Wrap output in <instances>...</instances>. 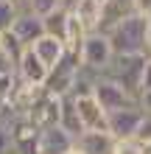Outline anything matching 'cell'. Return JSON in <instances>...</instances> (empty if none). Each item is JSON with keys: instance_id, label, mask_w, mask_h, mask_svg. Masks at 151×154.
<instances>
[{"instance_id": "1", "label": "cell", "mask_w": 151, "mask_h": 154, "mask_svg": "<svg viewBox=\"0 0 151 154\" xmlns=\"http://www.w3.org/2000/svg\"><path fill=\"white\" fill-rule=\"evenodd\" d=\"M115 56H151V20L134 11L106 34Z\"/></svg>"}, {"instance_id": "2", "label": "cell", "mask_w": 151, "mask_h": 154, "mask_svg": "<svg viewBox=\"0 0 151 154\" xmlns=\"http://www.w3.org/2000/svg\"><path fill=\"white\" fill-rule=\"evenodd\" d=\"M146 62H148V56H115L104 76L112 79V81H118V84L140 104V81H143Z\"/></svg>"}, {"instance_id": "3", "label": "cell", "mask_w": 151, "mask_h": 154, "mask_svg": "<svg viewBox=\"0 0 151 154\" xmlns=\"http://www.w3.org/2000/svg\"><path fill=\"white\" fill-rule=\"evenodd\" d=\"M78 73H81V56L78 53H65V59L59 62L56 67L48 73V81H45V90L59 98L65 95H73L76 90V81H78Z\"/></svg>"}, {"instance_id": "4", "label": "cell", "mask_w": 151, "mask_h": 154, "mask_svg": "<svg viewBox=\"0 0 151 154\" xmlns=\"http://www.w3.org/2000/svg\"><path fill=\"white\" fill-rule=\"evenodd\" d=\"M112 59H115V51L109 45V37L101 34V31L90 34L87 42H84V48H81V67L95 73V76H104L106 67L112 65Z\"/></svg>"}, {"instance_id": "5", "label": "cell", "mask_w": 151, "mask_h": 154, "mask_svg": "<svg viewBox=\"0 0 151 154\" xmlns=\"http://www.w3.org/2000/svg\"><path fill=\"white\" fill-rule=\"evenodd\" d=\"M143 106L134 104V106H126V109H118L106 118V132L112 134L115 140H137V132L143 126Z\"/></svg>"}, {"instance_id": "6", "label": "cell", "mask_w": 151, "mask_h": 154, "mask_svg": "<svg viewBox=\"0 0 151 154\" xmlns=\"http://www.w3.org/2000/svg\"><path fill=\"white\" fill-rule=\"evenodd\" d=\"M92 95H95V101L101 104V109L106 115H112V112H118V109H126V106H134L137 104L134 98L118 84V81L106 79V76H98V79H95Z\"/></svg>"}, {"instance_id": "7", "label": "cell", "mask_w": 151, "mask_h": 154, "mask_svg": "<svg viewBox=\"0 0 151 154\" xmlns=\"http://www.w3.org/2000/svg\"><path fill=\"white\" fill-rule=\"evenodd\" d=\"M59 115H62V98L42 90V95L37 98V104L31 106V112L25 118L42 132V129H50V126H59Z\"/></svg>"}, {"instance_id": "8", "label": "cell", "mask_w": 151, "mask_h": 154, "mask_svg": "<svg viewBox=\"0 0 151 154\" xmlns=\"http://www.w3.org/2000/svg\"><path fill=\"white\" fill-rule=\"evenodd\" d=\"M11 146L14 154H39V129L28 118H11Z\"/></svg>"}, {"instance_id": "9", "label": "cell", "mask_w": 151, "mask_h": 154, "mask_svg": "<svg viewBox=\"0 0 151 154\" xmlns=\"http://www.w3.org/2000/svg\"><path fill=\"white\" fill-rule=\"evenodd\" d=\"M78 106V118L84 123V132H106V115L101 104L95 101V95H73Z\"/></svg>"}, {"instance_id": "10", "label": "cell", "mask_w": 151, "mask_h": 154, "mask_svg": "<svg viewBox=\"0 0 151 154\" xmlns=\"http://www.w3.org/2000/svg\"><path fill=\"white\" fill-rule=\"evenodd\" d=\"M17 76H20V81H25V84H37V87H45L48 81V73L50 70L42 65V59L34 53V48H25V53L20 56V62H17Z\"/></svg>"}, {"instance_id": "11", "label": "cell", "mask_w": 151, "mask_h": 154, "mask_svg": "<svg viewBox=\"0 0 151 154\" xmlns=\"http://www.w3.org/2000/svg\"><path fill=\"white\" fill-rule=\"evenodd\" d=\"M73 149H76V137L62 126H50V129L39 132V154H67Z\"/></svg>"}, {"instance_id": "12", "label": "cell", "mask_w": 151, "mask_h": 154, "mask_svg": "<svg viewBox=\"0 0 151 154\" xmlns=\"http://www.w3.org/2000/svg\"><path fill=\"white\" fill-rule=\"evenodd\" d=\"M11 34L20 39L25 48H31L39 37H45V25H42V17L31 14V11H20V17L11 25Z\"/></svg>"}, {"instance_id": "13", "label": "cell", "mask_w": 151, "mask_h": 154, "mask_svg": "<svg viewBox=\"0 0 151 154\" xmlns=\"http://www.w3.org/2000/svg\"><path fill=\"white\" fill-rule=\"evenodd\" d=\"M134 11H137V0H106L101 17V34H109L118 23H123Z\"/></svg>"}, {"instance_id": "14", "label": "cell", "mask_w": 151, "mask_h": 154, "mask_svg": "<svg viewBox=\"0 0 151 154\" xmlns=\"http://www.w3.org/2000/svg\"><path fill=\"white\" fill-rule=\"evenodd\" d=\"M70 14H73L76 20L84 25V31H87V34H98V31H101L104 6L98 3V0H78V3L70 8Z\"/></svg>"}, {"instance_id": "15", "label": "cell", "mask_w": 151, "mask_h": 154, "mask_svg": "<svg viewBox=\"0 0 151 154\" xmlns=\"http://www.w3.org/2000/svg\"><path fill=\"white\" fill-rule=\"evenodd\" d=\"M31 48H34V53L42 59V65H45L48 70H53L62 59H65V53H67L65 42H59L56 37H48V34H45V37H39Z\"/></svg>"}, {"instance_id": "16", "label": "cell", "mask_w": 151, "mask_h": 154, "mask_svg": "<svg viewBox=\"0 0 151 154\" xmlns=\"http://www.w3.org/2000/svg\"><path fill=\"white\" fill-rule=\"evenodd\" d=\"M76 146L84 154H115L118 140H115L109 132H84L81 137L76 140Z\"/></svg>"}, {"instance_id": "17", "label": "cell", "mask_w": 151, "mask_h": 154, "mask_svg": "<svg viewBox=\"0 0 151 154\" xmlns=\"http://www.w3.org/2000/svg\"><path fill=\"white\" fill-rule=\"evenodd\" d=\"M59 126H62L65 132H70L76 140L84 134V123H81V118H78V106H76V98H73V95H65V98H62Z\"/></svg>"}, {"instance_id": "18", "label": "cell", "mask_w": 151, "mask_h": 154, "mask_svg": "<svg viewBox=\"0 0 151 154\" xmlns=\"http://www.w3.org/2000/svg\"><path fill=\"white\" fill-rule=\"evenodd\" d=\"M67 23H70V11L67 8H59V11H53V14H48L45 20H42L45 34L48 37H56L59 42H65V37H67Z\"/></svg>"}, {"instance_id": "19", "label": "cell", "mask_w": 151, "mask_h": 154, "mask_svg": "<svg viewBox=\"0 0 151 154\" xmlns=\"http://www.w3.org/2000/svg\"><path fill=\"white\" fill-rule=\"evenodd\" d=\"M17 87H20V76L17 73H3L0 76V115H8Z\"/></svg>"}, {"instance_id": "20", "label": "cell", "mask_w": 151, "mask_h": 154, "mask_svg": "<svg viewBox=\"0 0 151 154\" xmlns=\"http://www.w3.org/2000/svg\"><path fill=\"white\" fill-rule=\"evenodd\" d=\"M0 51H3V56L8 62H11V67L17 70V62H20V56L25 53V45L17 39L11 31H3V34H0Z\"/></svg>"}, {"instance_id": "21", "label": "cell", "mask_w": 151, "mask_h": 154, "mask_svg": "<svg viewBox=\"0 0 151 154\" xmlns=\"http://www.w3.org/2000/svg\"><path fill=\"white\" fill-rule=\"evenodd\" d=\"M59 8H65V6H62V0H28V8H25V11H31V14H37V17L45 20L48 14L59 11Z\"/></svg>"}, {"instance_id": "22", "label": "cell", "mask_w": 151, "mask_h": 154, "mask_svg": "<svg viewBox=\"0 0 151 154\" xmlns=\"http://www.w3.org/2000/svg\"><path fill=\"white\" fill-rule=\"evenodd\" d=\"M17 17H20V8H17L11 0H0V34L11 31V25H14Z\"/></svg>"}, {"instance_id": "23", "label": "cell", "mask_w": 151, "mask_h": 154, "mask_svg": "<svg viewBox=\"0 0 151 154\" xmlns=\"http://www.w3.org/2000/svg\"><path fill=\"white\" fill-rule=\"evenodd\" d=\"M0 154H14V146H11V115H0Z\"/></svg>"}, {"instance_id": "24", "label": "cell", "mask_w": 151, "mask_h": 154, "mask_svg": "<svg viewBox=\"0 0 151 154\" xmlns=\"http://www.w3.org/2000/svg\"><path fill=\"white\" fill-rule=\"evenodd\" d=\"M115 154H143V143L140 140H118Z\"/></svg>"}, {"instance_id": "25", "label": "cell", "mask_w": 151, "mask_h": 154, "mask_svg": "<svg viewBox=\"0 0 151 154\" xmlns=\"http://www.w3.org/2000/svg\"><path fill=\"white\" fill-rule=\"evenodd\" d=\"M137 140L140 143H151V115L143 118V126H140V132H137Z\"/></svg>"}, {"instance_id": "26", "label": "cell", "mask_w": 151, "mask_h": 154, "mask_svg": "<svg viewBox=\"0 0 151 154\" xmlns=\"http://www.w3.org/2000/svg\"><path fill=\"white\" fill-rule=\"evenodd\" d=\"M148 90H151V56H148L146 67H143V81H140V95H143V93H148Z\"/></svg>"}, {"instance_id": "27", "label": "cell", "mask_w": 151, "mask_h": 154, "mask_svg": "<svg viewBox=\"0 0 151 154\" xmlns=\"http://www.w3.org/2000/svg\"><path fill=\"white\" fill-rule=\"evenodd\" d=\"M140 106H143V112H146V115H151V90L140 95Z\"/></svg>"}, {"instance_id": "28", "label": "cell", "mask_w": 151, "mask_h": 154, "mask_svg": "<svg viewBox=\"0 0 151 154\" xmlns=\"http://www.w3.org/2000/svg\"><path fill=\"white\" fill-rule=\"evenodd\" d=\"M3 73H14V67H11V62L3 56V51H0V76Z\"/></svg>"}, {"instance_id": "29", "label": "cell", "mask_w": 151, "mask_h": 154, "mask_svg": "<svg viewBox=\"0 0 151 154\" xmlns=\"http://www.w3.org/2000/svg\"><path fill=\"white\" fill-rule=\"evenodd\" d=\"M11 3L20 8V11H25V8H28V0H11Z\"/></svg>"}, {"instance_id": "30", "label": "cell", "mask_w": 151, "mask_h": 154, "mask_svg": "<svg viewBox=\"0 0 151 154\" xmlns=\"http://www.w3.org/2000/svg\"><path fill=\"white\" fill-rule=\"evenodd\" d=\"M143 154H151V143H143Z\"/></svg>"}, {"instance_id": "31", "label": "cell", "mask_w": 151, "mask_h": 154, "mask_svg": "<svg viewBox=\"0 0 151 154\" xmlns=\"http://www.w3.org/2000/svg\"><path fill=\"white\" fill-rule=\"evenodd\" d=\"M67 154H84V151H81V149H78V146H76L73 151H67Z\"/></svg>"}, {"instance_id": "32", "label": "cell", "mask_w": 151, "mask_h": 154, "mask_svg": "<svg viewBox=\"0 0 151 154\" xmlns=\"http://www.w3.org/2000/svg\"><path fill=\"white\" fill-rule=\"evenodd\" d=\"M98 3H101V6H104V3H106V0H98Z\"/></svg>"}]
</instances>
